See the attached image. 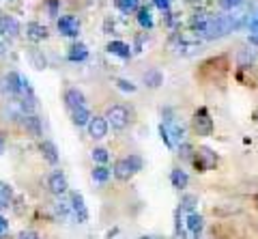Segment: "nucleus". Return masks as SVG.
<instances>
[{"label": "nucleus", "mask_w": 258, "mask_h": 239, "mask_svg": "<svg viewBox=\"0 0 258 239\" xmlns=\"http://www.w3.org/2000/svg\"><path fill=\"white\" fill-rule=\"evenodd\" d=\"M241 20H237L235 15H220V18H211L205 28V39H220V37H226L228 33H232L235 28L241 26Z\"/></svg>", "instance_id": "nucleus-1"}, {"label": "nucleus", "mask_w": 258, "mask_h": 239, "mask_svg": "<svg viewBox=\"0 0 258 239\" xmlns=\"http://www.w3.org/2000/svg\"><path fill=\"white\" fill-rule=\"evenodd\" d=\"M191 164H194V168H196L198 172H209V170L217 168L220 157H217L215 151H211L209 147H198V149H194Z\"/></svg>", "instance_id": "nucleus-2"}, {"label": "nucleus", "mask_w": 258, "mask_h": 239, "mask_svg": "<svg viewBox=\"0 0 258 239\" xmlns=\"http://www.w3.org/2000/svg\"><path fill=\"white\" fill-rule=\"evenodd\" d=\"M213 118L209 114L207 108H196L191 114V130L198 134L200 138H209L213 134Z\"/></svg>", "instance_id": "nucleus-3"}, {"label": "nucleus", "mask_w": 258, "mask_h": 239, "mask_svg": "<svg viewBox=\"0 0 258 239\" xmlns=\"http://www.w3.org/2000/svg\"><path fill=\"white\" fill-rule=\"evenodd\" d=\"M106 121H108V127H112V130L123 132L129 127L132 116H129V110L125 106H110L106 112Z\"/></svg>", "instance_id": "nucleus-4"}, {"label": "nucleus", "mask_w": 258, "mask_h": 239, "mask_svg": "<svg viewBox=\"0 0 258 239\" xmlns=\"http://www.w3.org/2000/svg\"><path fill=\"white\" fill-rule=\"evenodd\" d=\"M56 26H58V33L62 37H71L76 39L80 35V20L74 18V15H62V18H58V22H56Z\"/></svg>", "instance_id": "nucleus-5"}, {"label": "nucleus", "mask_w": 258, "mask_h": 239, "mask_svg": "<svg viewBox=\"0 0 258 239\" xmlns=\"http://www.w3.org/2000/svg\"><path fill=\"white\" fill-rule=\"evenodd\" d=\"M86 130H88V136L93 140H103L108 136V121L106 116H91V121L86 123Z\"/></svg>", "instance_id": "nucleus-6"}, {"label": "nucleus", "mask_w": 258, "mask_h": 239, "mask_svg": "<svg viewBox=\"0 0 258 239\" xmlns=\"http://www.w3.org/2000/svg\"><path fill=\"white\" fill-rule=\"evenodd\" d=\"M69 205H71V211H74V220L80 222V224H84L88 220V209L84 205V196L80 192H71L69 194Z\"/></svg>", "instance_id": "nucleus-7"}, {"label": "nucleus", "mask_w": 258, "mask_h": 239, "mask_svg": "<svg viewBox=\"0 0 258 239\" xmlns=\"http://www.w3.org/2000/svg\"><path fill=\"white\" fill-rule=\"evenodd\" d=\"M47 190L54 194V196H64L69 190V183H67V177L60 172V170H54L50 177H47Z\"/></svg>", "instance_id": "nucleus-8"}, {"label": "nucleus", "mask_w": 258, "mask_h": 239, "mask_svg": "<svg viewBox=\"0 0 258 239\" xmlns=\"http://www.w3.org/2000/svg\"><path fill=\"white\" fill-rule=\"evenodd\" d=\"M185 228L191 233V237H200L203 235V230H205V218H203V213H198V211H191L187 213V218H185Z\"/></svg>", "instance_id": "nucleus-9"}, {"label": "nucleus", "mask_w": 258, "mask_h": 239, "mask_svg": "<svg viewBox=\"0 0 258 239\" xmlns=\"http://www.w3.org/2000/svg\"><path fill=\"white\" fill-rule=\"evenodd\" d=\"M64 106L71 112V110H78V108H84L86 106V97L80 89H67L64 91Z\"/></svg>", "instance_id": "nucleus-10"}, {"label": "nucleus", "mask_w": 258, "mask_h": 239, "mask_svg": "<svg viewBox=\"0 0 258 239\" xmlns=\"http://www.w3.org/2000/svg\"><path fill=\"white\" fill-rule=\"evenodd\" d=\"M22 125L24 130H26L32 138H41L43 134V127H41V118H39L37 114H22Z\"/></svg>", "instance_id": "nucleus-11"}, {"label": "nucleus", "mask_w": 258, "mask_h": 239, "mask_svg": "<svg viewBox=\"0 0 258 239\" xmlns=\"http://www.w3.org/2000/svg\"><path fill=\"white\" fill-rule=\"evenodd\" d=\"M54 216L56 220H60V222H69V220H74V211H71V205L69 201H64L62 196H58V201L54 203Z\"/></svg>", "instance_id": "nucleus-12"}, {"label": "nucleus", "mask_w": 258, "mask_h": 239, "mask_svg": "<svg viewBox=\"0 0 258 239\" xmlns=\"http://www.w3.org/2000/svg\"><path fill=\"white\" fill-rule=\"evenodd\" d=\"M39 151H41V155H43V159H45L47 164H52V166L58 164L60 155H58V149H56V145H54L52 140H41V145H39Z\"/></svg>", "instance_id": "nucleus-13"}, {"label": "nucleus", "mask_w": 258, "mask_h": 239, "mask_svg": "<svg viewBox=\"0 0 258 239\" xmlns=\"http://www.w3.org/2000/svg\"><path fill=\"white\" fill-rule=\"evenodd\" d=\"M47 28L43 26V24H39V22H28L26 24V37L30 39V41H35V43H39V41H43V39H47Z\"/></svg>", "instance_id": "nucleus-14"}, {"label": "nucleus", "mask_w": 258, "mask_h": 239, "mask_svg": "<svg viewBox=\"0 0 258 239\" xmlns=\"http://www.w3.org/2000/svg\"><path fill=\"white\" fill-rule=\"evenodd\" d=\"M0 33L7 37H18L20 35V24L11 15H0Z\"/></svg>", "instance_id": "nucleus-15"}, {"label": "nucleus", "mask_w": 258, "mask_h": 239, "mask_svg": "<svg viewBox=\"0 0 258 239\" xmlns=\"http://www.w3.org/2000/svg\"><path fill=\"white\" fill-rule=\"evenodd\" d=\"M209 20H211V15H209V13H205V11H196V13H194L191 18H189V28H191L196 35H198V33L203 35V33H205V28H207V24H209Z\"/></svg>", "instance_id": "nucleus-16"}, {"label": "nucleus", "mask_w": 258, "mask_h": 239, "mask_svg": "<svg viewBox=\"0 0 258 239\" xmlns=\"http://www.w3.org/2000/svg\"><path fill=\"white\" fill-rule=\"evenodd\" d=\"M106 50L110 52V54H114V56H118V58H132V47H129L125 41H110L108 43V47H106Z\"/></svg>", "instance_id": "nucleus-17"}, {"label": "nucleus", "mask_w": 258, "mask_h": 239, "mask_svg": "<svg viewBox=\"0 0 258 239\" xmlns=\"http://www.w3.org/2000/svg\"><path fill=\"white\" fill-rule=\"evenodd\" d=\"M112 174L118 179V181H129L134 177V170L129 168V164H127V159H116V164H114V170H112Z\"/></svg>", "instance_id": "nucleus-18"}, {"label": "nucleus", "mask_w": 258, "mask_h": 239, "mask_svg": "<svg viewBox=\"0 0 258 239\" xmlns=\"http://www.w3.org/2000/svg\"><path fill=\"white\" fill-rule=\"evenodd\" d=\"M170 183H172V188H176V190H185L187 188V183H189L187 172H185L183 168H174L170 172Z\"/></svg>", "instance_id": "nucleus-19"}, {"label": "nucleus", "mask_w": 258, "mask_h": 239, "mask_svg": "<svg viewBox=\"0 0 258 239\" xmlns=\"http://www.w3.org/2000/svg\"><path fill=\"white\" fill-rule=\"evenodd\" d=\"M67 58L71 63H80V61H84L88 58V47L84 43H74L69 47V54H67Z\"/></svg>", "instance_id": "nucleus-20"}, {"label": "nucleus", "mask_w": 258, "mask_h": 239, "mask_svg": "<svg viewBox=\"0 0 258 239\" xmlns=\"http://www.w3.org/2000/svg\"><path fill=\"white\" fill-rule=\"evenodd\" d=\"M91 110H88V106H84V108H78V110H71V121H74V125H78V127H82V125H86L88 121H91Z\"/></svg>", "instance_id": "nucleus-21"}, {"label": "nucleus", "mask_w": 258, "mask_h": 239, "mask_svg": "<svg viewBox=\"0 0 258 239\" xmlns=\"http://www.w3.org/2000/svg\"><path fill=\"white\" fill-rule=\"evenodd\" d=\"M144 84L149 86V89H159L161 84H164V76H161V71L157 69H151L144 74Z\"/></svg>", "instance_id": "nucleus-22"}, {"label": "nucleus", "mask_w": 258, "mask_h": 239, "mask_svg": "<svg viewBox=\"0 0 258 239\" xmlns=\"http://www.w3.org/2000/svg\"><path fill=\"white\" fill-rule=\"evenodd\" d=\"M136 18H138V24H140L144 30H151V28H153V15H151V9H149V7H140V9H138V15H136Z\"/></svg>", "instance_id": "nucleus-23"}, {"label": "nucleus", "mask_w": 258, "mask_h": 239, "mask_svg": "<svg viewBox=\"0 0 258 239\" xmlns=\"http://www.w3.org/2000/svg\"><path fill=\"white\" fill-rule=\"evenodd\" d=\"M114 5L120 13H134L140 9V0H114Z\"/></svg>", "instance_id": "nucleus-24"}, {"label": "nucleus", "mask_w": 258, "mask_h": 239, "mask_svg": "<svg viewBox=\"0 0 258 239\" xmlns=\"http://www.w3.org/2000/svg\"><path fill=\"white\" fill-rule=\"evenodd\" d=\"M112 177V170L106 168V166H97V168L93 170V181L99 183V186H103V183H108Z\"/></svg>", "instance_id": "nucleus-25"}, {"label": "nucleus", "mask_w": 258, "mask_h": 239, "mask_svg": "<svg viewBox=\"0 0 258 239\" xmlns=\"http://www.w3.org/2000/svg\"><path fill=\"white\" fill-rule=\"evenodd\" d=\"M196 205H198V198L196 196H194V194H185L181 198V203H179V211L191 213V211H196Z\"/></svg>", "instance_id": "nucleus-26"}, {"label": "nucleus", "mask_w": 258, "mask_h": 239, "mask_svg": "<svg viewBox=\"0 0 258 239\" xmlns=\"http://www.w3.org/2000/svg\"><path fill=\"white\" fill-rule=\"evenodd\" d=\"M28 56H30V63H32V67H37V69H43L47 63H45V56L41 52L37 50V47H28Z\"/></svg>", "instance_id": "nucleus-27"}, {"label": "nucleus", "mask_w": 258, "mask_h": 239, "mask_svg": "<svg viewBox=\"0 0 258 239\" xmlns=\"http://www.w3.org/2000/svg\"><path fill=\"white\" fill-rule=\"evenodd\" d=\"M125 159H127L129 168L134 170V174H136V172H140V170L144 168V159H142V157H140L138 153H129V155H127Z\"/></svg>", "instance_id": "nucleus-28"}, {"label": "nucleus", "mask_w": 258, "mask_h": 239, "mask_svg": "<svg viewBox=\"0 0 258 239\" xmlns=\"http://www.w3.org/2000/svg\"><path fill=\"white\" fill-rule=\"evenodd\" d=\"M11 186H7V183H0V209H5V207L11 205Z\"/></svg>", "instance_id": "nucleus-29"}, {"label": "nucleus", "mask_w": 258, "mask_h": 239, "mask_svg": "<svg viewBox=\"0 0 258 239\" xmlns=\"http://www.w3.org/2000/svg\"><path fill=\"white\" fill-rule=\"evenodd\" d=\"M93 159L97 164H108V159H110V153H108V149H103V147H97L93 149Z\"/></svg>", "instance_id": "nucleus-30"}, {"label": "nucleus", "mask_w": 258, "mask_h": 239, "mask_svg": "<svg viewBox=\"0 0 258 239\" xmlns=\"http://www.w3.org/2000/svg\"><path fill=\"white\" fill-rule=\"evenodd\" d=\"M45 11L50 18H58V11H60V0H47L45 3Z\"/></svg>", "instance_id": "nucleus-31"}, {"label": "nucleus", "mask_w": 258, "mask_h": 239, "mask_svg": "<svg viewBox=\"0 0 258 239\" xmlns=\"http://www.w3.org/2000/svg\"><path fill=\"white\" fill-rule=\"evenodd\" d=\"M179 157L191 162V157H194V147L189 145V142H183V145H179Z\"/></svg>", "instance_id": "nucleus-32"}, {"label": "nucleus", "mask_w": 258, "mask_h": 239, "mask_svg": "<svg viewBox=\"0 0 258 239\" xmlns=\"http://www.w3.org/2000/svg\"><path fill=\"white\" fill-rule=\"evenodd\" d=\"M254 58H256V54L254 52H241V56H239V65L241 67H249V65H252V63H254Z\"/></svg>", "instance_id": "nucleus-33"}, {"label": "nucleus", "mask_w": 258, "mask_h": 239, "mask_svg": "<svg viewBox=\"0 0 258 239\" xmlns=\"http://www.w3.org/2000/svg\"><path fill=\"white\" fill-rule=\"evenodd\" d=\"M220 5H222V9L232 11V9H237V7L243 5V0H220Z\"/></svg>", "instance_id": "nucleus-34"}, {"label": "nucleus", "mask_w": 258, "mask_h": 239, "mask_svg": "<svg viewBox=\"0 0 258 239\" xmlns=\"http://www.w3.org/2000/svg\"><path fill=\"white\" fill-rule=\"evenodd\" d=\"M172 3H174V0H153V5H155L159 11H164V13H168V11H170Z\"/></svg>", "instance_id": "nucleus-35"}, {"label": "nucleus", "mask_w": 258, "mask_h": 239, "mask_svg": "<svg viewBox=\"0 0 258 239\" xmlns=\"http://www.w3.org/2000/svg\"><path fill=\"white\" fill-rule=\"evenodd\" d=\"M116 86H118L120 91H129V93H134V91H136V84L127 82V80H123V78H118V80H116Z\"/></svg>", "instance_id": "nucleus-36"}, {"label": "nucleus", "mask_w": 258, "mask_h": 239, "mask_svg": "<svg viewBox=\"0 0 258 239\" xmlns=\"http://www.w3.org/2000/svg\"><path fill=\"white\" fill-rule=\"evenodd\" d=\"M159 134H161V140L166 142V147H168V149H174V147H172V140H170V134H168V130H166L164 125H159Z\"/></svg>", "instance_id": "nucleus-37"}, {"label": "nucleus", "mask_w": 258, "mask_h": 239, "mask_svg": "<svg viewBox=\"0 0 258 239\" xmlns=\"http://www.w3.org/2000/svg\"><path fill=\"white\" fill-rule=\"evenodd\" d=\"M247 28H249V33H258V13L252 20H247Z\"/></svg>", "instance_id": "nucleus-38"}, {"label": "nucleus", "mask_w": 258, "mask_h": 239, "mask_svg": "<svg viewBox=\"0 0 258 239\" xmlns=\"http://www.w3.org/2000/svg\"><path fill=\"white\" fill-rule=\"evenodd\" d=\"M20 239H41L35 230H24V233H20Z\"/></svg>", "instance_id": "nucleus-39"}, {"label": "nucleus", "mask_w": 258, "mask_h": 239, "mask_svg": "<svg viewBox=\"0 0 258 239\" xmlns=\"http://www.w3.org/2000/svg\"><path fill=\"white\" fill-rule=\"evenodd\" d=\"M7 230H9V222H7V218L5 216H0V237H3Z\"/></svg>", "instance_id": "nucleus-40"}, {"label": "nucleus", "mask_w": 258, "mask_h": 239, "mask_svg": "<svg viewBox=\"0 0 258 239\" xmlns=\"http://www.w3.org/2000/svg\"><path fill=\"white\" fill-rule=\"evenodd\" d=\"M247 41L252 43V45H258V33H252V35H249V37H247Z\"/></svg>", "instance_id": "nucleus-41"}, {"label": "nucleus", "mask_w": 258, "mask_h": 239, "mask_svg": "<svg viewBox=\"0 0 258 239\" xmlns=\"http://www.w3.org/2000/svg\"><path fill=\"white\" fill-rule=\"evenodd\" d=\"M5 151V140H3V136H0V153Z\"/></svg>", "instance_id": "nucleus-42"}, {"label": "nucleus", "mask_w": 258, "mask_h": 239, "mask_svg": "<svg viewBox=\"0 0 258 239\" xmlns=\"http://www.w3.org/2000/svg\"><path fill=\"white\" fill-rule=\"evenodd\" d=\"M3 52H5V47H3V43H0V56H3Z\"/></svg>", "instance_id": "nucleus-43"}, {"label": "nucleus", "mask_w": 258, "mask_h": 239, "mask_svg": "<svg viewBox=\"0 0 258 239\" xmlns=\"http://www.w3.org/2000/svg\"><path fill=\"white\" fill-rule=\"evenodd\" d=\"M140 239H151V237H140Z\"/></svg>", "instance_id": "nucleus-44"}]
</instances>
